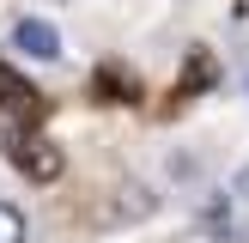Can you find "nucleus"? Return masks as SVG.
<instances>
[{"instance_id":"nucleus-1","label":"nucleus","mask_w":249,"mask_h":243,"mask_svg":"<svg viewBox=\"0 0 249 243\" xmlns=\"http://www.w3.org/2000/svg\"><path fill=\"white\" fill-rule=\"evenodd\" d=\"M12 49L31 61H61V31L49 18H18L12 24Z\"/></svg>"},{"instance_id":"nucleus-2","label":"nucleus","mask_w":249,"mask_h":243,"mask_svg":"<svg viewBox=\"0 0 249 243\" xmlns=\"http://www.w3.org/2000/svg\"><path fill=\"white\" fill-rule=\"evenodd\" d=\"M18 164H24V176H36V182H55L61 176V146H49V140H24L18 146Z\"/></svg>"},{"instance_id":"nucleus-3","label":"nucleus","mask_w":249,"mask_h":243,"mask_svg":"<svg viewBox=\"0 0 249 243\" xmlns=\"http://www.w3.org/2000/svg\"><path fill=\"white\" fill-rule=\"evenodd\" d=\"M158 207V194L146 189V182H128V189L116 194V207H109V219H116V225H128V219H146Z\"/></svg>"},{"instance_id":"nucleus-4","label":"nucleus","mask_w":249,"mask_h":243,"mask_svg":"<svg viewBox=\"0 0 249 243\" xmlns=\"http://www.w3.org/2000/svg\"><path fill=\"white\" fill-rule=\"evenodd\" d=\"M31 104H36V91L6 67V61H0V109H31Z\"/></svg>"},{"instance_id":"nucleus-5","label":"nucleus","mask_w":249,"mask_h":243,"mask_svg":"<svg viewBox=\"0 0 249 243\" xmlns=\"http://www.w3.org/2000/svg\"><path fill=\"white\" fill-rule=\"evenodd\" d=\"M104 91H109V104H128V97H134V79L122 67H97V97H104Z\"/></svg>"},{"instance_id":"nucleus-6","label":"nucleus","mask_w":249,"mask_h":243,"mask_svg":"<svg viewBox=\"0 0 249 243\" xmlns=\"http://www.w3.org/2000/svg\"><path fill=\"white\" fill-rule=\"evenodd\" d=\"M0 243H24V213L12 201H0Z\"/></svg>"},{"instance_id":"nucleus-7","label":"nucleus","mask_w":249,"mask_h":243,"mask_svg":"<svg viewBox=\"0 0 249 243\" xmlns=\"http://www.w3.org/2000/svg\"><path fill=\"white\" fill-rule=\"evenodd\" d=\"M189 85H213V55H189Z\"/></svg>"},{"instance_id":"nucleus-8","label":"nucleus","mask_w":249,"mask_h":243,"mask_svg":"<svg viewBox=\"0 0 249 243\" xmlns=\"http://www.w3.org/2000/svg\"><path fill=\"white\" fill-rule=\"evenodd\" d=\"M231 201H249V164L237 170V176H231Z\"/></svg>"},{"instance_id":"nucleus-9","label":"nucleus","mask_w":249,"mask_h":243,"mask_svg":"<svg viewBox=\"0 0 249 243\" xmlns=\"http://www.w3.org/2000/svg\"><path fill=\"white\" fill-rule=\"evenodd\" d=\"M55 6H67V0H55Z\"/></svg>"}]
</instances>
